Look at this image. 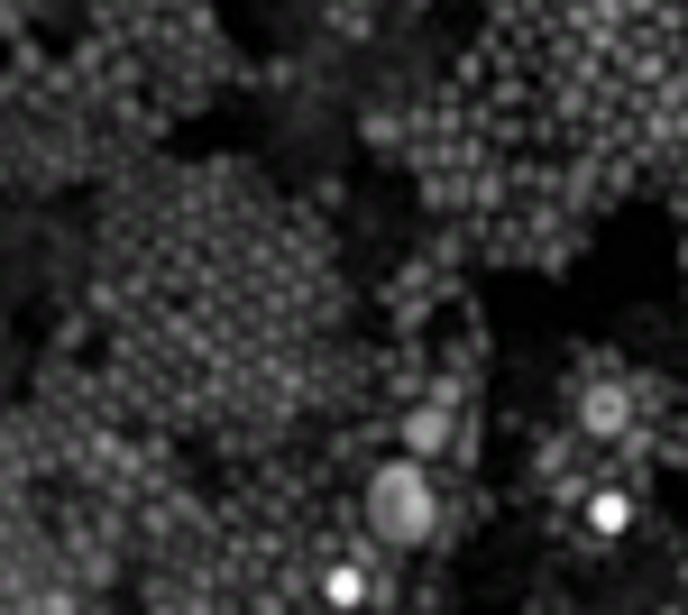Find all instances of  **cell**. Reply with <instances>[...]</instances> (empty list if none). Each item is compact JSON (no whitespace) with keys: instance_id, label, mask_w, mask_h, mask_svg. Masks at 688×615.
Returning a JSON list of instances; mask_svg holds the SVG:
<instances>
[{"instance_id":"1","label":"cell","mask_w":688,"mask_h":615,"mask_svg":"<svg viewBox=\"0 0 688 615\" xmlns=\"http://www.w3.org/2000/svg\"><path fill=\"white\" fill-rule=\"evenodd\" d=\"M368 496H376V533H395V543H422V533H431V487H422V469H386Z\"/></svg>"},{"instance_id":"2","label":"cell","mask_w":688,"mask_h":615,"mask_svg":"<svg viewBox=\"0 0 688 615\" xmlns=\"http://www.w3.org/2000/svg\"><path fill=\"white\" fill-rule=\"evenodd\" d=\"M624 515H633V505H624V496H616V487H606V496H588V524H597V533H616V524H624Z\"/></svg>"}]
</instances>
